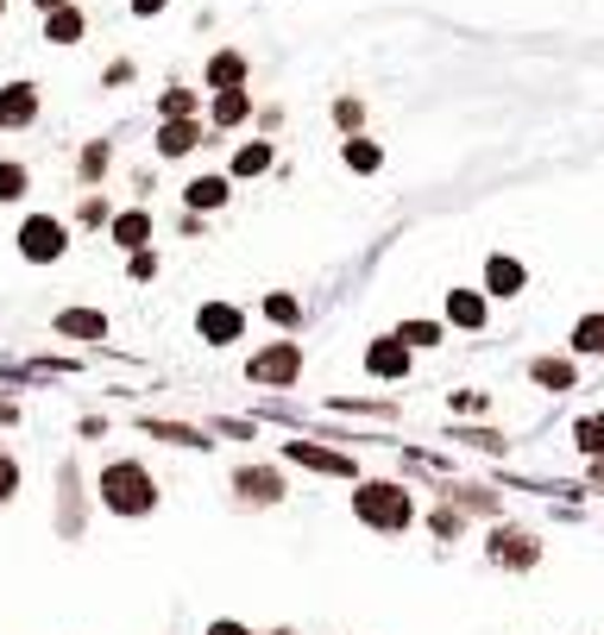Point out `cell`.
Here are the masks:
<instances>
[{
    "label": "cell",
    "instance_id": "cell-15",
    "mask_svg": "<svg viewBox=\"0 0 604 635\" xmlns=\"http://www.w3.org/2000/svg\"><path fill=\"white\" fill-rule=\"evenodd\" d=\"M246 76H253V63L239 58V51H215V63H208V89H246Z\"/></svg>",
    "mask_w": 604,
    "mask_h": 635
},
{
    "label": "cell",
    "instance_id": "cell-6",
    "mask_svg": "<svg viewBox=\"0 0 604 635\" xmlns=\"http://www.w3.org/2000/svg\"><path fill=\"white\" fill-rule=\"evenodd\" d=\"M284 460L303 465V472H328V479H359L352 453H328V447H315V441H284Z\"/></svg>",
    "mask_w": 604,
    "mask_h": 635
},
{
    "label": "cell",
    "instance_id": "cell-40",
    "mask_svg": "<svg viewBox=\"0 0 604 635\" xmlns=\"http://www.w3.org/2000/svg\"><path fill=\"white\" fill-rule=\"evenodd\" d=\"M592 479H598V484H604V460H592Z\"/></svg>",
    "mask_w": 604,
    "mask_h": 635
},
{
    "label": "cell",
    "instance_id": "cell-13",
    "mask_svg": "<svg viewBox=\"0 0 604 635\" xmlns=\"http://www.w3.org/2000/svg\"><path fill=\"white\" fill-rule=\"evenodd\" d=\"M108 233H114V246H126V252L152 246V214H145V208H126V214H114V221H108Z\"/></svg>",
    "mask_w": 604,
    "mask_h": 635
},
{
    "label": "cell",
    "instance_id": "cell-33",
    "mask_svg": "<svg viewBox=\"0 0 604 635\" xmlns=\"http://www.w3.org/2000/svg\"><path fill=\"white\" fill-rule=\"evenodd\" d=\"M429 529H434V535H441V541H453V535H460V529H467V522H460V510H453V503H448V510H434V516H429Z\"/></svg>",
    "mask_w": 604,
    "mask_h": 635
},
{
    "label": "cell",
    "instance_id": "cell-4",
    "mask_svg": "<svg viewBox=\"0 0 604 635\" xmlns=\"http://www.w3.org/2000/svg\"><path fill=\"white\" fill-rule=\"evenodd\" d=\"M63 252H70V227L51 221V214H32L20 227V258L25 265H58Z\"/></svg>",
    "mask_w": 604,
    "mask_h": 635
},
{
    "label": "cell",
    "instance_id": "cell-12",
    "mask_svg": "<svg viewBox=\"0 0 604 635\" xmlns=\"http://www.w3.org/2000/svg\"><path fill=\"white\" fill-rule=\"evenodd\" d=\"M202 145V120H164L157 126V152L164 157H190Z\"/></svg>",
    "mask_w": 604,
    "mask_h": 635
},
{
    "label": "cell",
    "instance_id": "cell-22",
    "mask_svg": "<svg viewBox=\"0 0 604 635\" xmlns=\"http://www.w3.org/2000/svg\"><path fill=\"white\" fill-rule=\"evenodd\" d=\"M63 541H76L82 535V491H76V472H63Z\"/></svg>",
    "mask_w": 604,
    "mask_h": 635
},
{
    "label": "cell",
    "instance_id": "cell-28",
    "mask_svg": "<svg viewBox=\"0 0 604 635\" xmlns=\"http://www.w3.org/2000/svg\"><path fill=\"white\" fill-rule=\"evenodd\" d=\"M573 352H604V315H585L573 328Z\"/></svg>",
    "mask_w": 604,
    "mask_h": 635
},
{
    "label": "cell",
    "instance_id": "cell-29",
    "mask_svg": "<svg viewBox=\"0 0 604 635\" xmlns=\"http://www.w3.org/2000/svg\"><path fill=\"white\" fill-rule=\"evenodd\" d=\"M25 183H32V176H25V164H13V157H7V164H0V202H20Z\"/></svg>",
    "mask_w": 604,
    "mask_h": 635
},
{
    "label": "cell",
    "instance_id": "cell-7",
    "mask_svg": "<svg viewBox=\"0 0 604 635\" xmlns=\"http://www.w3.org/2000/svg\"><path fill=\"white\" fill-rule=\"evenodd\" d=\"M485 554H491V566H510V573H529V566L542 560V541H535V535H523V529H498Z\"/></svg>",
    "mask_w": 604,
    "mask_h": 635
},
{
    "label": "cell",
    "instance_id": "cell-34",
    "mask_svg": "<svg viewBox=\"0 0 604 635\" xmlns=\"http://www.w3.org/2000/svg\"><path fill=\"white\" fill-rule=\"evenodd\" d=\"M334 120H340V126H347V133H352V126L366 120V107H359V101H334Z\"/></svg>",
    "mask_w": 604,
    "mask_h": 635
},
{
    "label": "cell",
    "instance_id": "cell-16",
    "mask_svg": "<svg viewBox=\"0 0 604 635\" xmlns=\"http://www.w3.org/2000/svg\"><path fill=\"white\" fill-rule=\"evenodd\" d=\"M246 114H253V89H215V107H208V120H215L221 133H227V126H239Z\"/></svg>",
    "mask_w": 604,
    "mask_h": 635
},
{
    "label": "cell",
    "instance_id": "cell-35",
    "mask_svg": "<svg viewBox=\"0 0 604 635\" xmlns=\"http://www.w3.org/2000/svg\"><path fill=\"white\" fill-rule=\"evenodd\" d=\"M453 409H460V416H485V397H479V390H460V397H453Z\"/></svg>",
    "mask_w": 604,
    "mask_h": 635
},
{
    "label": "cell",
    "instance_id": "cell-17",
    "mask_svg": "<svg viewBox=\"0 0 604 635\" xmlns=\"http://www.w3.org/2000/svg\"><path fill=\"white\" fill-rule=\"evenodd\" d=\"M58 334H70V340H108V315H95V308H63Z\"/></svg>",
    "mask_w": 604,
    "mask_h": 635
},
{
    "label": "cell",
    "instance_id": "cell-8",
    "mask_svg": "<svg viewBox=\"0 0 604 635\" xmlns=\"http://www.w3.org/2000/svg\"><path fill=\"white\" fill-rule=\"evenodd\" d=\"M195 334H202L208 347H234L239 334H246V315H239L234 303H202V315H195Z\"/></svg>",
    "mask_w": 604,
    "mask_h": 635
},
{
    "label": "cell",
    "instance_id": "cell-5",
    "mask_svg": "<svg viewBox=\"0 0 604 635\" xmlns=\"http://www.w3.org/2000/svg\"><path fill=\"white\" fill-rule=\"evenodd\" d=\"M416 366V347L403 340V334H378L366 347V378H378V385H403Z\"/></svg>",
    "mask_w": 604,
    "mask_h": 635
},
{
    "label": "cell",
    "instance_id": "cell-39",
    "mask_svg": "<svg viewBox=\"0 0 604 635\" xmlns=\"http://www.w3.org/2000/svg\"><path fill=\"white\" fill-rule=\"evenodd\" d=\"M32 7H39V13H58V7H70V0H32Z\"/></svg>",
    "mask_w": 604,
    "mask_h": 635
},
{
    "label": "cell",
    "instance_id": "cell-25",
    "mask_svg": "<svg viewBox=\"0 0 604 635\" xmlns=\"http://www.w3.org/2000/svg\"><path fill=\"white\" fill-rule=\"evenodd\" d=\"M573 441H580V453H585V460H604V416H580Z\"/></svg>",
    "mask_w": 604,
    "mask_h": 635
},
{
    "label": "cell",
    "instance_id": "cell-23",
    "mask_svg": "<svg viewBox=\"0 0 604 635\" xmlns=\"http://www.w3.org/2000/svg\"><path fill=\"white\" fill-rule=\"evenodd\" d=\"M265 171H272V145H265V139H253V145L234 152V176H265Z\"/></svg>",
    "mask_w": 604,
    "mask_h": 635
},
{
    "label": "cell",
    "instance_id": "cell-36",
    "mask_svg": "<svg viewBox=\"0 0 604 635\" xmlns=\"http://www.w3.org/2000/svg\"><path fill=\"white\" fill-rule=\"evenodd\" d=\"M108 171V145H89V152H82V176H101Z\"/></svg>",
    "mask_w": 604,
    "mask_h": 635
},
{
    "label": "cell",
    "instance_id": "cell-32",
    "mask_svg": "<svg viewBox=\"0 0 604 635\" xmlns=\"http://www.w3.org/2000/svg\"><path fill=\"white\" fill-rule=\"evenodd\" d=\"M126 277H133V284H145V277H157V252H152V246H139L133 258H126Z\"/></svg>",
    "mask_w": 604,
    "mask_h": 635
},
{
    "label": "cell",
    "instance_id": "cell-20",
    "mask_svg": "<svg viewBox=\"0 0 604 635\" xmlns=\"http://www.w3.org/2000/svg\"><path fill=\"white\" fill-rule=\"evenodd\" d=\"M44 39H51V44H76V39H82V13H76V7L44 13Z\"/></svg>",
    "mask_w": 604,
    "mask_h": 635
},
{
    "label": "cell",
    "instance_id": "cell-30",
    "mask_svg": "<svg viewBox=\"0 0 604 635\" xmlns=\"http://www.w3.org/2000/svg\"><path fill=\"white\" fill-rule=\"evenodd\" d=\"M13 498H20V460L0 447V503H13Z\"/></svg>",
    "mask_w": 604,
    "mask_h": 635
},
{
    "label": "cell",
    "instance_id": "cell-18",
    "mask_svg": "<svg viewBox=\"0 0 604 635\" xmlns=\"http://www.w3.org/2000/svg\"><path fill=\"white\" fill-rule=\"evenodd\" d=\"M529 378H535L542 390H573V385H580V366H573V359H535Z\"/></svg>",
    "mask_w": 604,
    "mask_h": 635
},
{
    "label": "cell",
    "instance_id": "cell-10",
    "mask_svg": "<svg viewBox=\"0 0 604 635\" xmlns=\"http://www.w3.org/2000/svg\"><path fill=\"white\" fill-rule=\"evenodd\" d=\"M523 284H529V270H523V258H510V252H491L485 258V296H523Z\"/></svg>",
    "mask_w": 604,
    "mask_h": 635
},
{
    "label": "cell",
    "instance_id": "cell-1",
    "mask_svg": "<svg viewBox=\"0 0 604 635\" xmlns=\"http://www.w3.org/2000/svg\"><path fill=\"white\" fill-rule=\"evenodd\" d=\"M352 516L366 522L371 535H403V529L416 522L410 484H397V479H359V484H352Z\"/></svg>",
    "mask_w": 604,
    "mask_h": 635
},
{
    "label": "cell",
    "instance_id": "cell-21",
    "mask_svg": "<svg viewBox=\"0 0 604 635\" xmlns=\"http://www.w3.org/2000/svg\"><path fill=\"white\" fill-rule=\"evenodd\" d=\"M340 164H347V171H359V176H371L378 164H385V152H378L371 139H347V145H340Z\"/></svg>",
    "mask_w": 604,
    "mask_h": 635
},
{
    "label": "cell",
    "instance_id": "cell-3",
    "mask_svg": "<svg viewBox=\"0 0 604 635\" xmlns=\"http://www.w3.org/2000/svg\"><path fill=\"white\" fill-rule=\"evenodd\" d=\"M246 378H253V385H265V390H284V385H296V378H303V340H277V347L253 352V366H246Z\"/></svg>",
    "mask_w": 604,
    "mask_h": 635
},
{
    "label": "cell",
    "instance_id": "cell-31",
    "mask_svg": "<svg viewBox=\"0 0 604 635\" xmlns=\"http://www.w3.org/2000/svg\"><path fill=\"white\" fill-rule=\"evenodd\" d=\"M397 334H403V340H410L416 352H422V347H441V328H434V321H403Z\"/></svg>",
    "mask_w": 604,
    "mask_h": 635
},
{
    "label": "cell",
    "instance_id": "cell-11",
    "mask_svg": "<svg viewBox=\"0 0 604 635\" xmlns=\"http://www.w3.org/2000/svg\"><path fill=\"white\" fill-rule=\"evenodd\" d=\"M39 120V89L32 82H7L0 89V126H32Z\"/></svg>",
    "mask_w": 604,
    "mask_h": 635
},
{
    "label": "cell",
    "instance_id": "cell-26",
    "mask_svg": "<svg viewBox=\"0 0 604 635\" xmlns=\"http://www.w3.org/2000/svg\"><path fill=\"white\" fill-rule=\"evenodd\" d=\"M145 434H157V441H171V447H208L202 428H176V422H145Z\"/></svg>",
    "mask_w": 604,
    "mask_h": 635
},
{
    "label": "cell",
    "instance_id": "cell-9",
    "mask_svg": "<svg viewBox=\"0 0 604 635\" xmlns=\"http://www.w3.org/2000/svg\"><path fill=\"white\" fill-rule=\"evenodd\" d=\"M234 491H239V503H284V472L277 465H239Z\"/></svg>",
    "mask_w": 604,
    "mask_h": 635
},
{
    "label": "cell",
    "instance_id": "cell-37",
    "mask_svg": "<svg viewBox=\"0 0 604 635\" xmlns=\"http://www.w3.org/2000/svg\"><path fill=\"white\" fill-rule=\"evenodd\" d=\"M202 635H253V629H246V623H227V616H221V623H208Z\"/></svg>",
    "mask_w": 604,
    "mask_h": 635
},
{
    "label": "cell",
    "instance_id": "cell-42",
    "mask_svg": "<svg viewBox=\"0 0 604 635\" xmlns=\"http://www.w3.org/2000/svg\"><path fill=\"white\" fill-rule=\"evenodd\" d=\"M277 635H290V629H277Z\"/></svg>",
    "mask_w": 604,
    "mask_h": 635
},
{
    "label": "cell",
    "instance_id": "cell-2",
    "mask_svg": "<svg viewBox=\"0 0 604 635\" xmlns=\"http://www.w3.org/2000/svg\"><path fill=\"white\" fill-rule=\"evenodd\" d=\"M95 498L108 516H152L157 510V479L145 472L139 460H114V465H101V479H95Z\"/></svg>",
    "mask_w": 604,
    "mask_h": 635
},
{
    "label": "cell",
    "instance_id": "cell-19",
    "mask_svg": "<svg viewBox=\"0 0 604 635\" xmlns=\"http://www.w3.org/2000/svg\"><path fill=\"white\" fill-rule=\"evenodd\" d=\"M183 195H190V208H221V202L234 195V183H227V176H195Z\"/></svg>",
    "mask_w": 604,
    "mask_h": 635
},
{
    "label": "cell",
    "instance_id": "cell-24",
    "mask_svg": "<svg viewBox=\"0 0 604 635\" xmlns=\"http://www.w3.org/2000/svg\"><path fill=\"white\" fill-rule=\"evenodd\" d=\"M195 107H202L195 89H164V95H157V114L164 120H195Z\"/></svg>",
    "mask_w": 604,
    "mask_h": 635
},
{
    "label": "cell",
    "instance_id": "cell-14",
    "mask_svg": "<svg viewBox=\"0 0 604 635\" xmlns=\"http://www.w3.org/2000/svg\"><path fill=\"white\" fill-rule=\"evenodd\" d=\"M448 321L453 328H467V334H479L485 328V296H479V289H448Z\"/></svg>",
    "mask_w": 604,
    "mask_h": 635
},
{
    "label": "cell",
    "instance_id": "cell-41",
    "mask_svg": "<svg viewBox=\"0 0 604 635\" xmlns=\"http://www.w3.org/2000/svg\"><path fill=\"white\" fill-rule=\"evenodd\" d=\"M0 13H7V0H0Z\"/></svg>",
    "mask_w": 604,
    "mask_h": 635
},
{
    "label": "cell",
    "instance_id": "cell-27",
    "mask_svg": "<svg viewBox=\"0 0 604 635\" xmlns=\"http://www.w3.org/2000/svg\"><path fill=\"white\" fill-rule=\"evenodd\" d=\"M265 321H277V328H296V321H303V303L277 289V296H265Z\"/></svg>",
    "mask_w": 604,
    "mask_h": 635
},
{
    "label": "cell",
    "instance_id": "cell-38",
    "mask_svg": "<svg viewBox=\"0 0 604 635\" xmlns=\"http://www.w3.org/2000/svg\"><path fill=\"white\" fill-rule=\"evenodd\" d=\"M164 7H171V0H133V13H139V20H152V13H164Z\"/></svg>",
    "mask_w": 604,
    "mask_h": 635
}]
</instances>
